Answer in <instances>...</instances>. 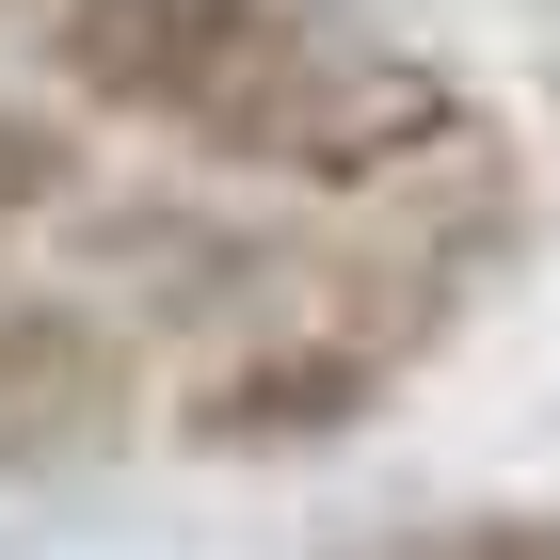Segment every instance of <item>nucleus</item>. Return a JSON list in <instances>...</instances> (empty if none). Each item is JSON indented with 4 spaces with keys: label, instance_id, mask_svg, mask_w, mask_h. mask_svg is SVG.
<instances>
[{
    "label": "nucleus",
    "instance_id": "1",
    "mask_svg": "<svg viewBox=\"0 0 560 560\" xmlns=\"http://www.w3.org/2000/svg\"><path fill=\"white\" fill-rule=\"evenodd\" d=\"M209 161H241V176H304V192H369V176H400V161H432L448 144V81H432L417 48H385V33H352V16H272V48L241 65V81L209 96Z\"/></svg>",
    "mask_w": 560,
    "mask_h": 560
},
{
    "label": "nucleus",
    "instance_id": "2",
    "mask_svg": "<svg viewBox=\"0 0 560 560\" xmlns=\"http://www.w3.org/2000/svg\"><path fill=\"white\" fill-rule=\"evenodd\" d=\"M432 337V289L417 304H320V320H272V337L209 352V385L176 400V448H209V465H272V448H337V432L385 417V385L417 369Z\"/></svg>",
    "mask_w": 560,
    "mask_h": 560
},
{
    "label": "nucleus",
    "instance_id": "3",
    "mask_svg": "<svg viewBox=\"0 0 560 560\" xmlns=\"http://www.w3.org/2000/svg\"><path fill=\"white\" fill-rule=\"evenodd\" d=\"M289 0H65L48 65L81 113H144V129H209V96L272 48Z\"/></svg>",
    "mask_w": 560,
    "mask_h": 560
},
{
    "label": "nucleus",
    "instance_id": "4",
    "mask_svg": "<svg viewBox=\"0 0 560 560\" xmlns=\"http://www.w3.org/2000/svg\"><path fill=\"white\" fill-rule=\"evenodd\" d=\"M129 417H144V369L96 304H0V480L96 465Z\"/></svg>",
    "mask_w": 560,
    "mask_h": 560
},
{
    "label": "nucleus",
    "instance_id": "5",
    "mask_svg": "<svg viewBox=\"0 0 560 560\" xmlns=\"http://www.w3.org/2000/svg\"><path fill=\"white\" fill-rule=\"evenodd\" d=\"M337 560H560V513H400V528H352Z\"/></svg>",
    "mask_w": 560,
    "mask_h": 560
},
{
    "label": "nucleus",
    "instance_id": "6",
    "mask_svg": "<svg viewBox=\"0 0 560 560\" xmlns=\"http://www.w3.org/2000/svg\"><path fill=\"white\" fill-rule=\"evenodd\" d=\"M48 192H65V144H48V129H16V113H0V224H33Z\"/></svg>",
    "mask_w": 560,
    "mask_h": 560
}]
</instances>
